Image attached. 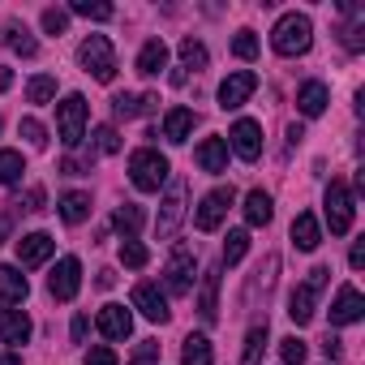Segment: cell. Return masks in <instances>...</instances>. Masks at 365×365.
Instances as JSON below:
<instances>
[{
    "instance_id": "1",
    "label": "cell",
    "mask_w": 365,
    "mask_h": 365,
    "mask_svg": "<svg viewBox=\"0 0 365 365\" xmlns=\"http://www.w3.org/2000/svg\"><path fill=\"white\" fill-rule=\"evenodd\" d=\"M309 43H314V22L305 14H284L271 31V48L279 56H305Z\"/></svg>"
},
{
    "instance_id": "2",
    "label": "cell",
    "mask_w": 365,
    "mask_h": 365,
    "mask_svg": "<svg viewBox=\"0 0 365 365\" xmlns=\"http://www.w3.org/2000/svg\"><path fill=\"white\" fill-rule=\"evenodd\" d=\"M129 180H133V190L155 194L163 180H168V159H163L159 150H150V146L133 150V155H129Z\"/></svg>"
},
{
    "instance_id": "3",
    "label": "cell",
    "mask_w": 365,
    "mask_h": 365,
    "mask_svg": "<svg viewBox=\"0 0 365 365\" xmlns=\"http://www.w3.org/2000/svg\"><path fill=\"white\" fill-rule=\"evenodd\" d=\"M327 279H331V267H314L309 279H305L301 288H292V297H288V318H292L297 327H305V322L314 318V309H318V292L327 288Z\"/></svg>"
},
{
    "instance_id": "4",
    "label": "cell",
    "mask_w": 365,
    "mask_h": 365,
    "mask_svg": "<svg viewBox=\"0 0 365 365\" xmlns=\"http://www.w3.org/2000/svg\"><path fill=\"white\" fill-rule=\"evenodd\" d=\"M78 61H82L86 73H95V82H112V78H116V52H112L108 35H91V39H82Z\"/></svg>"
},
{
    "instance_id": "5",
    "label": "cell",
    "mask_w": 365,
    "mask_h": 365,
    "mask_svg": "<svg viewBox=\"0 0 365 365\" xmlns=\"http://www.w3.org/2000/svg\"><path fill=\"white\" fill-rule=\"evenodd\" d=\"M86 116H91V103L82 95H65V103H56V129H61V142L73 150L86 133Z\"/></svg>"
},
{
    "instance_id": "6",
    "label": "cell",
    "mask_w": 365,
    "mask_h": 365,
    "mask_svg": "<svg viewBox=\"0 0 365 365\" xmlns=\"http://www.w3.org/2000/svg\"><path fill=\"white\" fill-rule=\"evenodd\" d=\"M352 215H356L352 190L344 185V180H331V185H327V224H331V232L344 237V232L352 228Z\"/></svg>"
},
{
    "instance_id": "7",
    "label": "cell",
    "mask_w": 365,
    "mask_h": 365,
    "mask_svg": "<svg viewBox=\"0 0 365 365\" xmlns=\"http://www.w3.org/2000/svg\"><path fill=\"white\" fill-rule=\"evenodd\" d=\"M185 194H190L185 180H172V190H168V198H163V207H159V220H155V237L168 241V237L180 228V220H185Z\"/></svg>"
},
{
    "instance_id": "8",
    "label": "cell",
    "mask_w": 365,
    "mask_h": 365,
    "mask_svg": "<svg viewBox=\"0 0 365 365\" xmlns=\"http://www.w3.org/2000/svg\"><path fill=\"white\" fill-rule=\"evenodd\" d=\"M163 275H168V292H172V297L194 292V250H190V245H176Z\"/></svg>"
},
{
    "instance_id": "9",
    "label": "cell",
    "mask_w": 365,
    "mask_h": 365,
    "mask_svg": "<svg viewBox=\"0 0 365 365\" xmlns=\"http://www.w3.org/2000/svg\"><path fill=\"white\" fill-rule=\"evenodd\" d=\"M232 185H220V190H211L207 198H202V207H198V215H194V224L202 228V232H215L220 224H224V215H228V207H232Z\"/></svg>"
},
{
    "instance_id": "10",
    "label": "cell",
    "mask_w": 365,
    "mask_h": 365,
    "mask_svg": "<svg viewBox=\"0 0 365 365\" xmlns=\"http://www.w3.org/2000/svg\"><path fill=\"white\" fill-rule=\"evenodd\" d=\"M78 288H82V262H78V258H61L56 271L48 275V292H52L56 301H73Z\"/></svg>"
},
{
    "instance_id": "11",
    "label": "cell",
    "mask_w": 365,
    "mask_h": 365,
    "mask_svg": "<svg viewBox=\"0 0 365 365\" xmlns=\"http://www.w3.org/2000/svg\"><path fill=\"white\" fill-rule=\"evenodd\" d=\"M254 91H258V73H250V69L228 73V78H224V86H220V108H241Z\"/></svg>"
},
{
    "instance_id": "12",
    "label": "cell",
    "mask_w": 365,
    "mask_h": 365,
    "mask_svg": "<svg viewBox=\"0 0 365 365\" xmlns=\"http://www.w3.org/2000/svg\"><path fill=\"white\" fill-rule=\"evenodd\" d=\"M228 138H232V150H237L245 163H254V159L262 155V125H258V120H237Z\"/></svg>"
},
{
    "instance_id": "13",
    "label": "cell",
    "mask_w": 365,
    "mask_h": 365,
    "mask_svg": "<svg viewBox=\"0 0 365 365\" xmlns=\"http://www.w3.org/2000/svg\"><path fill=\"white\" fill-rule=\"evenodd\" d=\"M133 309H142V318H150V322H168V314H172L159 284H138L133 288Z\"/></svg>"
},
{
    "instance_id": "14",
    "label": "cell",
    "mask_w": 365,
    "mask_h": 365,
    "mask_svg": "<svg viewBox=\"0 0 365 365\" xmlns=\"http://www.w3.org/2000/svg\"><path fill=\"white\" fill-rule=\"evenodd\" d=\"M52 250H56V241H52L48 232H31V237L18 241V262H22V267H39V262L52 258Z\"/></svg>"
},
{
    "instance_id": "15",
    "label": "cell",
    "mask_w": 365,
    "mask_h": 365,
    "mask_svg": "<svg viewBox=\"0 0 365 365\" xmlns=\"http://www.w3.org/2000/svg\"><path fill=\"white\" fill-rule=\"evenodd\" d=\"M361 309H365L361 292H356L352 284H344V288H339V297H335V305H331V327H348V322H356V318H361Z\"/></svg>"
},
{
    "instance_id": "16",
    "label": "cell",
    "mask_w": 365,
    "mask_h": 365,
    "mask_svg": "<svg viewBox=\"0 0 365 365\" xmlns=\"http://www.w3.org/2000/svg\"><path fill=\"white\" fill-rule=\"evenodd\" d=\"M99 331H103L108 339H129L133 314H129L125 305H103V309H99Z\"/></svg>"
},
{
    "instance_id": "17",
    "label": "cell",
    "mask_w": 365,
    "mask_h": 365,
    "mask_svg": "<svg viewBox=\"0 0 365 365\" xmlns=\"http://www.w3.org/2000/svg\"><path fill=\"white\" fill-rule=\"evenodd\" d=\"M31 318L22 309H0V344H26L31 339Z\"/></svg>"
},
{
    "instance_id": "18",
    "label": "cell",
    "mask_w": 365,
    "mask_h": 365,
    "mask_svg": "<svg viewBox=\"0 0 365 365\" xmlns=\"http://www.w3.org/2000/svg\"><path fill=\"white\" fill-rule=\"evenodd\" d=\"M155 108H159V95H116V99H112V112H116V120L150 116Z\"/></svg>"
},
{
    "instance_id": "19",
    "label": "cell",
    "mask_w": 365,
    "mask_h": 365,
    "mask_svg": "<svg viewBox=\"0 0 365 365\" xmlns=\"http://www.w3.org/2000/svg\"><path fill=\"white\" fill-rule=\"evenodd\" d=\"M292 245H297L301 254H314V250L322 245V228H318V220H314L309 211H301V215L292 220Z\"/></svg>"
},
{
    "instance_id": "20",
    "label": "cell",
    "mask_w": 365,
    "mask_h": 365,
    "mask_svg": "<svg viewBox=\"0 0 365 365\" xmlns=\"http://www.w3.org/2000/svg\"><path fill=\"white\" fill-rule=\"evenodd\" d=\"M198 314H202L207 322H215V314H220V267L202 271V288H198Z\"/></svg>"
},
{
    "instance_id": "21",
    "label": "cell",
    "mask_w": 365,
    "mask_h": 365,
    "mask_svg": "<svg viewBox=\"0 0 365 365\" xmlns=\"http://www.w3.org/2000/svg\"><path fill=\"white\" fill-rule=\"evenodd\" d=\"M26 292H31V284H26V275L18 267H0V301H5V305H22Z\"/></svg>"
},
{
    "instance_id": "22",
    "label": "cell",
    "mask_w": 365,
    "mask_h": 365,
    "mask_svg": "<svg viewBox=\"0 0 365 365\" xmlns=\"http://www.w3.org/2000/svg\"><path fill=\"white\" fill-rule=\"evenodd\" d=\"M327 103H331V95H327L322 82H305V86L297 91V112H301V116H322Z\"/></svg>"
},
{
    "instance_id": "23",
    "label": "cell",
    "mask_w": 365,
    "mask_h": 365,
    "mask_svg": "<svg viewBox=\"0 0 365 365\" xmlns=\"http://www.w3.org/2000/svg\"><path fill=\"white\" fill-rule=\"evenodd\" d=\"M0 43H5V48H14L18 56H35V52H39L35 35H31L22 22H5V26H0Z\"/></svg>"
},
{
    "instance_id": "24",
    "label": "cell",
    "mask_w": 365,
    "mask_h": 365,
    "mask_svg": "<svg viewBox=\"0 0 365 365\" xmlns=\"http://www.w3.org/2000/svg\"><path fill=\"white\" fill-rule=\"evenodd\" d=\"M194 125H198V116H194L190 108H172V112L163 116V138H168V142H185V138L194 133Z\"/></svg>"
},
{
    "instance_id": "25",
    "label": "cell",
    "mask_w": 365,
    "mask_h": 365,
    "mask_svg": "<svg viewBox=\"0 0 365 365\" xmlns=\"http://www.w3.org/2000/svg\"><path fill=\"white\" fill-rule=\"evenodd\" d=\"M163 65H168V43H163V39H146L142 52H138V73H142V78H155Z\"/></svg>"
},
{
    "instance_id": "26",
    "label": "cell",
    "mask_w": 365,
    "mask_h": 365,
    "mask_svg": "<svg viewBox=\"0 0 365 365\" xmlns=\"http://www.w3.org/2000/svg\"><path fill=\"white\" fill-rule=\"evenodd\" d=\"M198 168L202 172H224L228 168V142L224 138H207L198 146Z\"/></svg>"
},
{
    "instance_id": "27",
    "label": "cell",
    "mask_w": 365,
    "mask_h": 365,
    "mask_svg": "<svg viewBox=\"0 0 365 365\" xmlns=\"http://www.w3.org/2000/svg\"><path fill=\"white\" fill-rule=\"evenodd\" d=\"M86 215H91V194L69 190V194L61 198V220H65V224H82Z\"/></svg>"
},
{
    "instance_id": "28",
    "label": "cell",
    "mask_w": 365,
    "mask_h": 365,
    "mask_svg": "<svg viewBox=\"0 0 365 365\" xmlns=\"http://www.w3.org/2000/svg\"><path fill=\"white\" fill-rule=\"evenodd\" d=\"M271 215H275V207H271V194L254 190V194L245 198V220H250L254 228H267V224H271Z\"/></svg>"
},
{
    "instance_id": "29",
    "label": "cell",
    "mask_w": 365,
    "mask_h": 365,
    "mask_svg": "<svg viewBox=\"0 0 365 365\" xmlns=\"http://www.w3.org/2000/svg\"><path fill=\"white\" fill-rule=\"evenodd\" d=\"M211 339L207 335H190L185 348H180V365H211Z\"/></svg>"
},
{
    "instance_id": "30",
    "label": "cell",
    "mask_w": 365,
    "mask_h": 365,
    "mask_svg": "<svg viewBox=\"0 0 365 365\" xmlns=\"http://www.w3.org/2000/svg\"><path fill=\"white\" fill-rule=\"evenodd\" d=\"M142 220H146V215H142V207H133V202H125V207H116V215H112V224H116V228L125 232V241H133V237H138V228H142Z\"/></svg>"
},
{
    "instance_id": "31",
    "label": "cell",
    "mask_w": 365,
    "mask_h": 365,
    "mask_svg": "<svg viewBox=\"0 0 365 365\" xmlns=\"http://www.w3.org/2000/svg\"><path fill=\"white\" fill-rule=\"evenodd\" d=\"M262 348H267V322L250 327V335H245V356H241V365H258V361H262Z\"/></svg>"
},
{
    "instance_id": "32",
    "label": "cell",
    "mask_w": 365,
    "mask_h": 365,
    "mask_svg": "<svg viewBox=\"0 0 365 365\" xmlns=\"http://www.w3.org/2000/svg\"><path fill=\"white\" fill-rule=\"evenodd\" d=\"M245 250H250V232H245V228H232V232H228V241H224V262H228V267H237V262L245 258Z\"/></svg>"
},
{
    "instance_id": "33",
    "label": "cell",
    "mask_w": 365,
    "mask_h": 365,
    "mask_svg": "<svg viewBox=\"0 0 365 365\" xmlns=\"http://www.w3.org/2000/svg\"><path fill=\"white\" fill-rule=\"evenodd\" d=\"M69 14H78V18H95V22H108L116 9H112V5H103V0H73Z\"/></svg>"
},
{
    "instance_id": "34",
    "label": "cell",
    "mask_w": 365,
    "mask_h": 365,
    "mask_svg": "<svg viewBox=\"0 0 365 365\" xmlns=\"http://www.w3.org/2000/svg\"><path fill=\"white\" fill-rule=\"evenodd\" d=\"M22 172H26V163L18 150H0V185H14Z\"/></svg>"
},
{
    "instance_id": "35",
    "label": "cell",
    "mask_w": 365,
    "mask_h": 365,
    "mask_svg": "<svg viewBox=\"0 0 365 365\" xmlns=\"http://www.w3.org/2000/svg\"><path fill=\"white\" fill-rule=\"evenodd\" d=\"M180 65L185 69H207V48L198 39H180Z\"/></svg>"
},
{
    "instance_id": "36",
    "label": "cell",
    "mask_w": 365,
    "mask_h": 365,
    "mask_svg": "<svg viewBox=\"0 0 365 365\" xmlns=\"http://www.w3.org/2000/svg\"><path fill=\"white\" fill-rule=\"evenodd\" d=\"M52 95H56V78L39 73V78H31V82H26V99H31V103H48Z\"/></svg>"
},
{
    "instance_id": "37",
    "label": "cell",
    "mask_w": 365,
    "mask_h": 365,
    "mask_svg": "<svg viewBox=\"0 0 365 365\" xmlns=\"http://www.w3.org/2000/svg\"><path fill=\"white\" fill-rule=\"evenodd\" d=\"M120 262L133 267V271H142V267L150 262V254H146V245H138V241H120Z\"/></svg>"
},
{
    "instance_id": "38",
    "label": "cell",
    "mask_w": 365,
    "mask_h": 365,
    "mask_svg": "<svg viewBox=\"0 0 365 365\" xmlns=\"http://www.w3.org/2000/svg\"><path fill=\"white\" fill-rule=\"evenodd\" d=\"M305 339H297V335H288L284 344H279V356H284V365H305Z\"/></svg>"
},
{
    "instance_id": "39",
    "label": "cell",
    "mask_w": 365,
    "mask_h": 365,
    "mask_svg": "<svg viewBox=\"0 0 365 365\" xmlns=\"http://www.w3.org/2000/svg\"><path fill=\"white\" fill-rule=\"evenodd\" d=\"M22 138H26L35 150H43V146H48V129H43L35 116H26V120H22Z\"/></svg>"
},
{
    "instance_id": "40",
    "label": "cell",
    "mask_w": 365,
    "mask_h": 365,
    "mask_svg": "<svg viewBox=\"0 0 365 365\" xmlns=\"http://www.w3.org/2000/svg\"><path fill=\"white\" fill-rule=\"evenodd\" d=\"M232 52H237L241 61H254V56H258V39H254V31H241V35L232 39Z\"/></svg>"
},
{
    "instance_id": "41",
    "label": "cell",
    "mask_w": 365,
    "mask_h": 365,
    "mask_svg": "<svg viewBox=\"0 0 365 365\" xmlns=\"http://www.w3.org/2000/svg\"><path fill=\"white\" fill-rule=\"evenodd\" d=\"M95 146H99L103 155H116V150H120V138H116V129H112V125H99V129H95Z\"/></svg>"
},
{
    "instance_id": "42",
    "label": "cell",
    "mask_w": 365,
    "mask_h": 365,
    "mask_svg": "<svg viewBox=\"0 0 365 365\" xmlns=\"http://www.w3.org/2000/svg\"><path fill=\"white\" fill-rule=\"evenodd\" d=\"M65 26H69V14L65 9H43V31L48 35H65Z\"/></svg>"
},
{
    "instance_id": "43",
    "label": "cell",
    "mask_w": 365,
    "mask_h": 365,
    "mask_svg": "<svg viewBox=\"0 0 365 365\" xmlns=\"http://www.w3.org/2000/svg\"><path fill=\"white\" fill-rule=\"evenodd\" d=\"M344 48H348V52H361V48H365V26H361V22L344 31Z\"/></svg>"
},
{
    "instance_id": "44",
    "label": "cell",
    "mask_w": 365,
    "mask_h": 365,
    "mask_svg": "<svg viewBox=\"0 0 365 365\" xmlns=\"http://www.w3.org/2000/svg\"><path fill=\"white\" fill-rule=\"evenodd\" d=\"M86 365H116V352H112L108 344H99V348L86 352Z\"/></svg>"
},
{
    "instance_id": "45",
    "label": "cell",
    "mask_w": 365,
    "mask_h": 365,
    "mask_svg": "<svg viewBox=\"0 0 365 365\" xmlns=\"http://www.w3.org/2000/svg\"><path fill=\"white\" fill-rule=\"evenodd\" d=\"M14 207H22V211H43V190L35 185V190L26 194V202H14Z\"/></svg>"
},
{
    "instance_id": "46",
    "label": "cell",
    "mask_w": 365,
    "mask_h": 365,
    "mask_svg": "<svg viewBox=\"0 0 365 365\" xmlns=\"http://www.w3.org/2000/svg\"><path fill=\"white\" fill-rule=\"evenodd\" d=\"M322 352H327V361H339V356H344V344H339L335 335H327V339H322Z\"/></svg>"
},
{
    "instance_id": "47",
    "label": "cell",
    "mask_w": 365,
    "mask_h": 365,
    "mask_svg": "<svg viewBox=\"0 0 365 365\" xmlns=\"http://www.w3.org/2000/svg\"><path fill=\"white\" fill-rule=\"evenodd\" d=\"M155 356H159V344H155V339H146V344L138 348V361H133V365H146V361H155Z\"/></svg>"
},
{
    "instance_id": "48",
    "label": "cell",
    "mask_w": 365,
    "mask_h": 365,
    "mask_svg": "<svg viewBox=\"0 0 365 365\" xmlns=\"http://www.w3.org/2000/svg\"><path fill=\"white\" fill-rule=\"evenodd\" d=\"M86 331H91V318H86V314H78V318H73V344H82V339H86Z\"/></svg>"
},
{
    "instance_id": "49",
    "label": "cell",
    "mask_w": 365,
    "mask_h": 365,
    "mask_svg": "<svg viewBox=\"0 0 365 365\" xmlns=\"http://www.w3.org/2000/svg\"><path fill=\"white\" fill-rule=\"evenodd\" d=\"M348 262H352V271H361V267H365V241H356V245H352Z\"/></svg>"
},
{
    "instance_id": "50",
    "label": "cell",
    "mask_w": 365,
    "mask_h": 365,
    "mask_svg": "<svg viewBox=\"0 0 365 365\" xmlns=\"http://www.w3.org/2000/svg\"><path fill=\"white\" fill-rule=\"evenodd\" d=\"M9 228H14V215H0V245H5V237H9Z\"/></svg>"
},
{
    "instance_id": "51",
    "label": "cell",
    "mask_w": 365,
    "mask_h": 365,
    "mask_svg": "<svg viewBox=\"0 0 365 365\" xmlns=\"http://www.w3.org/2000/svg\"><path fill=\"white\" fill-rule=\"evenodd\" d=\"M9 86H14V73H9L5 65H0V91H9Z\"/></svg>"
}]
</instances>
